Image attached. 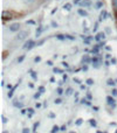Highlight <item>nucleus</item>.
Returning <instances> with one entry per match:
<instances>
[]
</instances>
